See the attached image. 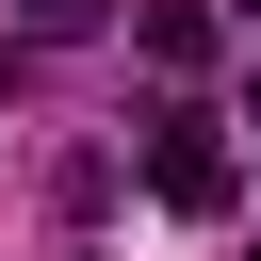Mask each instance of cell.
Instances as JSON below:
<instances>
[{
  "instance_id": "6da1fadb",
  "label": "cell",
  "mask_w": 261,
  "mask_h": 261,
  "mask_svg": "<svg viewBox=\"0 0 261 261\" xmlns=\"http://www.w3.org/2000/svg\"><path fill=\"white\" fill-rule=\"evenodd\" d=\"M147 196H163V212H228V147H212V114H163V130H147Z\"/></svg>"
},
{
  "instance_id": "7a4b0ae2",
  "label": "cell",
  "mask_w": 261,
  "mask_h": 261,
  "mask_svg": "<svg viewBox=\"0 0 261 261\" xmlns=\"http://www.w3.org/2000/svg\"><path fill=\"white\" fill-rule=\"evenodd\" d=\"M147 65H212V16L196 0H147Z\"/></svg>"
},
{
  "instance_id": "3957f363",
  "label": "cell",
  "mask_w": 261,
  "mask_h": 261,
  "mask_svg": "<svg viewBox=\"0 0 261 261\" xmlns=\"http://www.w3.org/2000/svg\"><path fill=\"white\" fill-rule=\"evenodd\" d=\"M16 16H33V33H98V0H16Z\"/></svg>"
},
{
  "instance_id": "277c9868",
  "label": "cell",
  "mask_w": 261,
  "mask_h": 261,
  "mask_svg": "<svg viewBox=\"0 0 261 261\" xmlns=\"http://www.w3.org/2000/svg\"><path fill=\"white\" fill-rule=\"evenodd\" d=\"M228 16H245V33H261V0H228Z\"/></svg>"
}]
</instances>
